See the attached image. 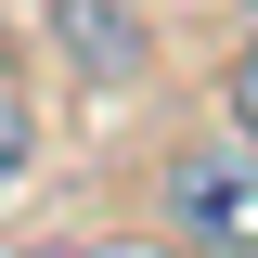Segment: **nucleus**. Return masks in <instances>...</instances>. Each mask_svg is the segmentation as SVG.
Masks as SVG:
<instances>
[{
  "label": "nucleus",
  "instance_id": "obj_1",
  "mask_svg": "<svg viewBox=\"0 0 258 258\" xmlns=\"http://www.w3.org/2000/svg\"><path fill=\"white\" fill-rule=\"evenodd\" d=\"M155 220H168V245H181V258H258V142L232 129V142L168 155Z\"/></svg>",
  "mask_w": 258,
  "mask_h": 258
},
{
  "label": "nucleus",
  "instance_id": "obj_2",
  "mask_svg": "<svg viewBox=\"0 0 258 258\" xmlns=\"http://www.w3.org/2000/svg\"><path fill=\"white\" fill-rule=\"evenodd\" d=\"M52 52L91 91H129V78H155V13H129V0H52Z\"/></svg>",
  "mask_w": 258,
  "mask_h": 258
},
{
  "label": "nucleus",
  "instance_id": "obj_3",
  "mask_svg": "<svg viewBox=\"0 0 258 258\" xmlns=\"http://www.w3.org/2000/svg\"><path fill=\"white\" fill-rule=\"evenodd\" d=\"M26 155H39V116H26V91H13V78H0V194L26 181Z\"/></svg>",
  "mask_w": 258,
  "mask_h": 258
},
{
  "label": "nucleus",
  "instance_id": "obj_4",
  "mask_svg": "<svg viewBox=\"0 0 258 258\" xmlns=\"http://www.w3.org/2000/svg\"><path fill=\"white\" fill-rule=\"evenodd\" d=\"M232 116H245V142H258V39L232 52Z\"/></svg>",
  "mask_w": 258,
  "mask_h": 258
}]
</instances>
